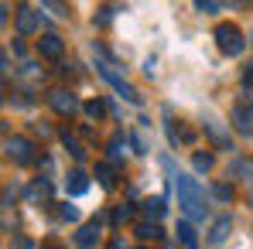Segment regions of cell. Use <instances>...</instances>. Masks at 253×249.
<instances>
[{"mask_svg":"<svg viewBox=\"0 0 253 249\" xmlns=\"http://www.w3.org/2000/svg\"><path fill=\"white\" fill-rule=\"evenodd\" d=\"M144 72H147V75H154V72H158V62H154V58H147V62H144Z\"/></svg>","mask_w":253,"mask_h":249,"instance_id":"cell-25","label":"cell"},{"mask_svg":"<svg viewBox=\"0 0 253 249\" xmlns=\"http://www.w3.org/2000/svg\"><path fill=\"white\" fill-rule=\"evenodd\" d=\"M215 198H222V202H229V198H233V191H229L226 184H219V188H215Z\"/></svg>","mask_w":253,"mask_h":249,"instance_id":"cell-24","label":"cell"},{"mask_svg":"<svg viewBox=\"0 0 253 249\" xmlns=\"http://www.w3.org/2000/svg\"><path fill=\"white\" fill-rule=\"evenodd\" d=\"M96 178H99V184H103V188H113V181H117L110 164H96Z\"/></svg>","mask_w":253,"mask_h":249,"instance_id":"cell-13","label":"cell"},{"mask_svg":"<svg viewBox=\"0 0 253 249\" xmlns=\"http://www.w3.org/2000/svg\"><path fill=\"white\" fill-rule=\"evenodd\" d=\"M110 14H113V10H110V7H103V10L96 14V24H110Z\"/></svg>","mask_w":253,"mask_h":249,"instance_id":"cell-23","label":"cell"},{"mask_svg":"<svg viewBox=\"0 0 253 249\" xmlns=\"http://www.w3.org/2000/svg\"><path fill=\"white\" fill-rule=\"evenodd\" d=\"M250 120H253V103L247 99L243 106H236V109H233V123H236V130H240V133H250V130H253Z\"/></svg>","mask_w":253,"mask_h":249,"instance_id":"cell-5","label":"cell"},{"mask_svg":"<svg viewBox=\"0 0 253 249\" xmlns=\"http://www.w3.org/2000/svg\"><path fill=\"white\" fill-rule=\"evenodd\" d=\"M110 249H126V243L120 239V236H117V239H110Z\"/></svg>","mask_w":253,"mask_h":249,"instance_id":"cell-26","label":"cell"},{"mask_svg":"<svg viewBox=\"0 0 253 249\" xmlns=\"http://www.w3.org/2000/svg\"><path fill=\"white\" fill-rule=\"evenodd\" d=\"M229 229H233V218L229 215H222V218H215V225H212V232H209V246H219V243H226V236H229Z\"/></svg>","mask_w":253,"mask_h":249,"instance_id":"cell-7","label":"cell"},{"mask_svg":"<svg viewBox=\"0 0 253 249\" xmlns=\"http://www.w3.org/2000/svg\"><path fill=\"white\" fill-rule=\"evenodd\" d=\"M38 51H42L44 58H58L62 55V38L58 35H44L42 41H38Z\"/></svg>","mask_w":253,"mask_h":249,"instance_id":"cell-8","label":"cell"},{"mask_svg":"<svg viewBox=\"0 0 253 249\" xmlns=\"http://www.w3.org/2000/svg\"><path fill=\"white\" fill-rule=\"evenodd\" d=\"M96 236H99V225H85L83 232L76 236V243H79V246H89V243H92Z\"/></svg>","mask_w":253,"mask_h":249,"instance_id":"cell-15","label":"cell"},{"mask_svg":"<svg viewBox=\"0 0 253 249\" xmlns=\"http://www.w3.org/2000/svg\"><path fill=\"white\" fill-rule=\"evenodd\" d=\"M65 147L72 150V157H76V161H83V157H85V150H83V143H79V140H72V137H65Z\"/></svg>","mask_w":253,"mask_h":249,"instance_id":"cell-18","label":"cell"},{"mask_svg":"<svg viewBox=\"0 0 253 249\" xmlns=\"http://www.w3.org/2000/svg\"><path fill=\"white\" fill-rule=\"evenodd\" d=\"M42 249H62V246H55V243H44V246Z\"/></svg>","mask_w":253,"mask_h":249,"instance_id":"cell-27","label":"cell"},{"mask_svg":"<svg viewBox=\"0 0 253 249\" xmlns=\"http://www.w3.org/2000/svg\"><path fill=\"white\" fill-rule=\"evenodd\" d=\"M130 215H133L130 208H117V212H113V222L120 225V222H126V218H130Z\"/></svg>","mask_w":253,"mask_h":249,"instance_id":"cell-21","label":"cell"},{"mask_svg":"<svg viewBox=\"0 0 253 249\" xmlns=\"http://www.w3.org/2000/svg\"><path fill=\"white\" fill-rule=\"evenodd\" d=\"M120 147H124V137L117 133V137L110 140V161H120V157H124V150H120Z\"/></svg>","mask_w":253,"mask_h":249,"instance_id":"cell-16","label":"cell"},{"mask_svg":"<svg viewBox=\"0 0 253 249\" xmlns=\"http://www.w3.org/2000/svg\"><path fill=\"white\" fill-rule=\"evenodd\" d=\"M178 239H181V243H185L188 249H199V239H195V229H192L188 222H181V225H178Z\"/></svg>","mask_w":253,"mask_h":249,"instance_id":"cell-11","label":"cell"},{"mask_svg":"<svg viewBox=\"0 0 253 249\" xmlns=\"http://www.w3.org/2000/svg\"><path fill=\"white\" fill-rule=\"evenodd\" d=\"M48 103H51V109H55V113H62V116L79 113V99H76L72 92H65V89H55V92L48 96Z\"/></svg>","mask_w":253,"mask_h":249,"instance_id":"cell-3","label":"cell"},{"mask_svg":"<svg viewBox=\"0 0 253 249\" xmlns=\"http://www.w3.org/2000/svg\"><path fill=\"white\" fill-rule=\"evenodd\" d=\"M85 113H89V116H96V120H99V116H103V103H89V106H85Z\"/></svg>","mask_w":253,"mask_h":249,"instance_id":"cell-22","label":"cell"},{"mask_svg":"<svg viewBox=\"0 0 253 249\" xmlns=\"http://www.w3.org/2000/svg\"><path fill=\"white\" fill-rule=\"evenodd\" d=\"M215 41H219V51L222 55H240L243 51V35L233 24H219L215 28Z\"/></svg>","mask_w":253,"mask_h":249,"instance_id":"cell-2","label":"cell"},{"mask_svg":"<svg viewBox=\"0 0 253 249\" xmlns=\"http://www.w3.org/2000/svg\"><path fill=\"white\" fill-rule=\"evenodd\" d=\"M144 208H147V212H154V215H161V212H165V202H161V198H147Z\"/></svg>","mask_w":253,"mask_h":249,"instance_id":"cell-19","label":"cell"},{"mask_svg":"<svg viewBox=\"0 0 253 249\" xmlns=\"http://www.w3.org/2000/svg\"><path fill=\"white\" fill-rule=\"evenodd\" d=\"M137 236H140V239H161V229H158L154 222H140V225H137Z\"/></svg>","mask_w":253,"mask_h":249,"instance_id":"cell-14","label":"cell"},{"mask_svg":"<svg viewBox=\"0 0 253 249\" xmlns=\"http://www.w3.org/2000/svg\"><path fill=\"white\" fill-rule=\"evenodd\" d=\"M206 130H209V133H212V140H215L219 147H229V133L222 130V123H219L215 116H209V120H206Z\"/></svg>","mask_w":253,"mask_h":249,"instance_id":"cell-10","label":"cell"},{"mask_svg":"<svg viewBox=\"0 0 253 249\" xmlns=\"http://www.w3.org/2000/svg\"><path fill=\"white\" fill-rule=\"evenodd\" d=\"M233 171H236V174H250V164H247V161H233V164H229V174H233Z\"/></svg>","mask_w":253,"mask_h":249,"instance_id":"cell-20","label":"cell"},{"mask_svg":"<svg viewBox=\"0 0 253 249\" xmlns=\"http://www.w3.org/2000/svg\"><path fill=\"white\" fill-rule=\"evenodd\" d=\"M7 157L10 161H17V164H28L31 161V143L24 140V137H7Z\"/></svg>","mask_w":253,"mask_h":249,"instance_id":"cell-4","label":"cell"},{"mask_svg":"<svg viewBox=\"0 0 253 249\" xmlns=\"http://www.w3.org/2000/svg\"><path fill=\"white\" fill-rule=\"evenodd\" d=\"M99 72H103V75H106V79H110V82H113V89H117V92H120V96H124V99H130V103H140V96H137V89H133V85H126L124 79H120V75H113V72H110V69H106V65H103V69H99Z\"/></svg>","mask_w":253,"mask_h":249,"instance_id":"cell-6","label":"cell"},{"mask_svg":"<svg viewBox=\"0 0 253 249\" xmlns=\"http://www.w3.org/2000/svg\"><path fill=\"white\" fill-rule=\"evenodd\" d=\"M171 178H174L178 198H181V205H185V212H188V218H206V198H202V188H199L188 174H181V171H171Z\"/></svg>","mask_w":253,"mask_h":249,"instance_id":"cell-1","label":"cell"},{"mask_svg":"<svg viewBox=\"0 0 253 249\" xmlns=\"http://www.w3.org/2000/svg\"><path fill=\"white\" fill-rule=\"evenodd\" d=\"M85 188H89L85 174H83V171H72V174H69V191H72V195H79V191H85Z\"/></svg>","mask_w":253,"mask_h":249,"instance_id":"cell-12","label":"cell"},{"mask_svg":"<svg viewBox=\"0 0 253 249\" xmlns=\"http://www.w3.org/2000/svg\"><path fill=\"white\" fill-rule=\"evenodd\" d=\"M192 164H195V171H209L212 167V154H195Z\"/></svg>","mask_w":253,"mask_h":249,"instance_id":"cell-17","label":"cell"},{"mask_svg":"<svg viewBox=\"0 0 253 249\" xmlns=\"http://www.w3.org/2000/svg\"><path fill=\"white\" fill-rule=\"evenodd\" d=\"M35 28H38L35 10H31V7H21V14H17V31H21V35H31Z\"/></svg>","mask_w":253,"mask_h":249,"instance_id":"cell-9","label":"cell"}]
</instances>
